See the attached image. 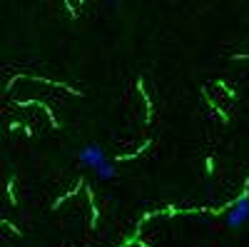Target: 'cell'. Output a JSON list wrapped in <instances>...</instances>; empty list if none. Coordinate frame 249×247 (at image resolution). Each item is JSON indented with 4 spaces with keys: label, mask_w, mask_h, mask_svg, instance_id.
Returning <instances> with one entry per match:
<instances>
[{
    "label": "cell",
    "mask_w": 249,
    "mask_h": 247,
    "mask_svg": "<svg viewBox=\"0 0 249 247\" xmlns=\"http://www.w3.org/2000/svg\"><path fill=\"white\" fill-rule=\"evenodd\" d=\"M77 160L85 165V168H90L97 175V180H102V182L115 180V165H112V160L107 157V152L102 150L97 142H90V145L82 148L77 152Z\"/></svg>",
    "instance_id": "1"
},
{
    "label": "cell",
    "mask_w": 249,
    "mask_h": 247,
    "mask_svg": "<svg viewBox=\"0 0 249 247\" xmlns=\"http://www.w3.org/2000/svg\"><path fill=\"white\" fill-rule=\"evenodd\" d=\"M224 225L232 230H239L249 225V197H239L237 202L230 205V210L224 212Z\"/></svg>",
    "instance_id": "2"
}]
</instances>
